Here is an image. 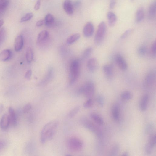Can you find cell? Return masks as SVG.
<instances>
[{
  "label": "cell",
  "instance_id": "7a4b0ae2",
  "mask_svg": "<svg viewBox=\"0 0 156 156\" xmlns=\"http://www.w3.org/2000/svg\"><path fill=\"white\" fill-rule=\"evenodd\" d=\"M80 73V63L78 60H75L71 64L69 74L70 85L73 84L78 78Z\"/></svg>",
  "mask_w": 156,
  "mask_h": 156
},
{
  "label": "cell",
  "instance_id": "d6986e66",
  "mask_svg": "<svg viewBox=\"0 0 156 156\" xmlns=\"http://www.w3.org/2000/svg\"><path fill=\"white\" fill-rule=\"evenodd\" d=\"M144 17V9L143 7H139L136 12V22L137 23L141 22L143 20Z\"/></svg>",
  "mask_w": 156,
  "mask_h": 156
},
{
  "label": "cell",
  "instance_id": "52a82bcc",
  "mask_svg": "<svg viewBox=\"0 0 156 156\" xmlns=\"http://www.w3.org/2000/svg\"><path fill=\"white\" fill-rule=\"evenodd\" d=\"M156 78L155 73L154 71L149 72L145 77L144 86L145 88L149 89L154 84Z\"/></svg>",
  "mask_w": 156,
  "mask_h": 156
},
{
  "label": "cell",
  "instance_id": "f1b7e54d",
  "mask_svg": "<svg viewBox=\"0 0 156 156\" xmlns=\"http://www.w3.org/2000/svg\"><path fill=\"white\" fill-rule=\"evenodd\" d=\"M120 149V147L118 144H115L113 145L110 150V155L116 156L118 154Z\"/></svg>",
  "mask_w": 156,
  "mask_h": 156
},
{
  "label": "cell",
  "instance_id": "8d00e7d4",
  "mask_svg": "<svg viewBox=\"0 0 156 156\" xmlns=\"http://www.w3.org/2000/svg\"><path fill=\"white\" fill-rule=\"evenodd\" d=\"M148 143L154 147L156 144V135L155 134H152L150 135Z\"/></svg>",
  "mask_w": 156,
  "mask_h": 156
},
{
  "label": "cell",
  "instance_id": "681fc988",
  "mask_svg": "<svg viewBox=\"0 0 156 156\" xmlns=\"http://www.w3.org/2000/svg\"><path fill=\"white\" fill-rule=\"evenodd\" d=\"M122 155L123 156H128V153L127 152H125L122 154Z\"/></svg>",
  "mask_w": 156,
  "mask_h": 156
},
{
  "label": "cell",
  "instance_id": "e0dca14e",
  "mask_svg": "<svg viewBox=\"0 0 156 156\" xmlns=\"http://www.w3.org/2000/svg\"><path fill=\"white\" fill-rule=\"evenodd\" d=\"M12 56V52L9 49H4L0 53V61L5 62L9 59Z\"/></svg>",
  "mask_w": 156,
  "mask_h": 156
},
{
  "label": "cell",
  "instance_id": "4dcf8cb0",
  "mask_svg": "<svg viewBox=\"0 0 156 156\" xmlns=\"http://www.w3.org/2000/svg\"><path fill=\"white\" fill-rule=\"evenodd\" d=\"M93 52V49L92 48H88L85 50L83 53L82 58L83 59H85L89 58L91 54Z\"/></svg>",
  "mask_w": 156,
  "mask_h": 156
},
{
  "label": "cell",
  "instance_id": "e575fe53",
  "mask_svg": "<svg viewBox=\"0 0 156 156\" xmlns=\"http://www.w3.org/2000/svg\"><path fill=\"white\" fill-rule=\"evenodd\" d=\"M33 16V13H28L21 19L20 22H27L32 19Z\"/></svg>",
  "mask_w": 156,
  "mask_h": 156
},
{
  "label": "cell",
  "instance_id": "4fadbf2b",
  "mask_svg": "<svg viewBox=\"0 0 156 156\" xmlns=\"http://www.w3.org/2000/svg\"><path fill=\"white\" fill-rule=\"evenodd\" d=\"M10 123L8 115L7 114H4L0 121V127L2 130H6L8 128Z\"/></svg>",
  "mask_w": 156,
  "mask_h": 156
},
{
  "label": "cell",
  "instance_id": "ac0fdd59",
  "mask_svg": "<svg viewBox=\"0 0 156 156\" xmlns=\"http://www.w3.org/2000/svg\"><path fill=\"white\" fill-rule=\"evenodd\" d=\"M149 100L148 95H144L141 98L139 104V107L140 110L142 112L146 110L148 105Z\"/></svg>",
  "mask_w": 156,
  "mask_h": 156
},
{
  "label": "cell",
  "instance_id": "8fae6325",
  "mask_svg": "<svg viewBox=\"0 0 156 156\" xmlns=\"http://www.w3.org/2000/svg\"><path fill=\"white\" fill-rule=\"evenodd\" d=\"M156 1L155 0L153 1L151 4L148 12V17L150 20H154L156 17Z\"/></svg>",
  "mask_w": 156,
  "mask_h": 156
},
{
  "label": "cell",
  "instance_id": "83f0119b",
  "mask_svg": "<svg viewBox=\"0 0 156 156\" xmlns=\"http://www.w3.org/2000/svg\"><path fill=\"white\" fill-rule=\"evenodd\" d=\"M132 97L131 93L128 91H123L122 93L121 96V99L123 100L126 101L131 100Z\"/></svg>",
  "mask_w": 156,
  "mask_h": 156
},
{
  "label": "cell",
  "instance_id": "ee69618b",
  "mask_svg": "<svg viewBox=\"0 0 156 156\" xmlns=\"http://www.w3.org/2000/svg\"><path fill=\"white\" fill-rule=\"evenodd\" d=\"M41 5V1L40 0H38L34 6V9L36 10H39Z\"/></svg>",
  "mask_w": 156,
  "mask_h": 156
},
{
  "label": "cell",
  "instance_id": "d4e9b609",
  "mask_svg": "<svg viewBox=\"0 0 156 156\" xmlns=\"http://www.w3.org/2000/svg\"><path fill=\"white\" fill-rule=\"evenodd\" d=\"M91 118L95 122L100 126H102L104 122L102 118L97 114L92 113L90 115Z\"/></svg>",
  "mask_w": 156,
  "mask_h": 156
},
{
  "label": "cell",
  "instance_id": "7402d4cb",
  "mask_svg": "<svg viewBox=\"0 0 156 156\" xmlns=\"http://www.w3.org/2000/svg\"><path fill=\"white\" fill-rule=\"evenodd\" d=\"M44 24L47 27L52 26L54 25L55 20L53 16L50 14H47L44 20Z\"/></svg>",
  "mask_w": 156,
  "mask_h": 156
},
{
  "label": "cell",
  "instance_id": "5b68a950",
  "mask_svg": "<svg viewBox=\"0 0 156 156\" xmlns=\"http://www.w3.org/2000/svg\"><path fill=\"white\" fill-rule=\"evenodd\" d=\"M107 32V26L105 22H102L99 24L95 37V43L97 45H100L104 39Z\"/></svg>",
  "mask_w": 156,
  "mask_h": 156
},
{
  "label": "cell",
  "instance_id": "30bf717a",
  "mask_svg": "<svg viewBox=\"0 0 156 156\" xmlns=\"http://www.w3.org/2000/svg\"><path fill=\"white\" fill-rule=\"evenodd\" d=\"M63 8L68 15H71L73 14L74 7L71 0H65L63 4Z\"/></svg>",
  "mask_w": 156,
  "mask_h": 156
},
{
  "label": "cell",
  "instance_id": "2e32d148",
  "mask_svg": "<svg viewBox=\"0 0 156 156\" xmlns=\"http://www.w3.org/2000/svg\"><path fill=\"white\" fill-rule=\"evenodd\" d=\"M9 117L10 120V123L14 127L17 124V120L16 114L14 109L12 107H9L8 110Z\"/></svg>",
  "mask_w": 156,
  "mask_h": 156
},
{
  "label": "cell",
  "instance_id": "f907efd6",
  "mask_svg": "<svg viewBox=\"0 0 156 156\" xmlns=\"http://www.w3.org/2000/svg\"><path fill=\"white\" fill-rule=\"evenodd\" d=\"M4 23V21L3 20H0V27L2 26Z\"/></svg>",
  "mask_w": 156,
  "mask_h": 156
},
{
  "label": "cell",
  "instance_id": "9c48e42d",
  "mask_svg": "<svg viewBox=\"0 0 156 156\" xmlns=\"http://www.w3.org/2000/svg\"><path fill=\"white\" fill-rule=\"evenodd\" d=\"M94 28L91 22L87 23L83 28V32L84 36L87 38L91 37L94 32Z\"/></svg>",
  "mask_w": 156,
  "mask_h": 156
},
{
  "label": "cell",
  "instance_id": "484cf974",
  "mask_svg": "<svg viewBox=\"0 0 156 156\" xmlns=\"http://www.w3.org/2000/svg\"><path fill=\"white\" fill-rule=\"evenodd\" d=\"M26 57L28 63H30L33 61V52L32 48L28 47L27 48L26 54Z\"/></svg>",
  "mask_w": 156,
  "mask_h": 156
},
{
  "label": "cell",
  "instance_id": "ffe728a7",
  "mask_svg": "<svg viewBox=\"0 0 156 156\" xmlns=\"http://www.w3.org/2000/svg\"><path fill=\"white\" fill-rule=\"evenodd\" d=\"M49 36V33L46 30H44L38 34L37 38V42L40 43L44 42L46 40Z\"/></svg>",
  "mask_w": 156,
  "mask_h": 156
},
{
  "label": "cell",
  "instance_id": "f35d334b",
  "mask_svg": "<svg viewBox=\"0 0 156 156\" xmlns=\"http://www.w3.org/2000/svg\"><path fill=\"white\" fill-rule=\"evenodd\" d=\"M97 101L99 105L101 107H103L104 104V99L101 95L98 96L97 98Z\"/></svg>",
  "mask_w": 156,
  "mask_h": 156
},
{
  "label": "cell",
  "instance_id": "4316f807",
  "mask_svg": "<svg viewBox=\"0 0 156 156\" xmlns=\"http://www.w3.org/2000/svg\"><path fill=\"white\" fill-rule=\"evenodd\" d=\"M80 36L79 34H75L69 37L67 41V43L68 44L74 43L80 38Z\"/></svg>",
  "mask_w": 156,
  "mask_h": 156
},
{
  "label": "cell",
  "instance_id": "ba28073f",
  "mask_svg": "<svg viewBox=\"0 0 156 156\" xmlns=\"http://www.w3.org/2000/svg\"><path fill=\"white\" fill-rule=\"evenodd\" d=\"M116 63L119 68L123 71L126 70L128 68V65L125 59L120 54L117 55L116 57Z\"/></svg>",
  "mask_w": 156,
  "mask_h": 156
},
{
  "label": "cell",
  "instance_id": "b9f144b4",
  "mask_svg": "<svg viewBox=\"0 0 156 156\" xmlns=\"http://www.w3.org/2000/svg\"><path fill=\"white\" fill-rule=\"evenodd\" d=\"M32 106L30 103H28L23 108V110L24 113H27L29 112L32 109Z\"/></svg>",
  "mask_w": 156,
  "mask_h": 156
},
{
  "label": "cell",
  "instance_id": "f546056e",
  "mask_svg": "<svg viewBox=\"0 0 156 156\" xmlns=\"http://www.w3.org/2000/svg\"><path fill=\"white\" fill-rule=\"evenodd\" d=\"M6 36V31L5 28H2L0 30V47L4 42Z\"/></svg>",
  "mask_w": 156,
  "mask_h": 156
},
{
  "label": "cell",
  "instance_id": "277c9868",
  "mask_svg": "<svg viewBox=\"0 0 156 156\" xmlns=\"http://www.w3.org/2000/svg\"><path fill=\"white\" fill-rule=\"evenodd\" d=\"M67 144L69 149L73 152L81 151L83 147V144L81 140L75 137L69 138L67 140Z\"/></svg>",
  "mask_w": 156,
  "mask_h": 156
},
{
  "label": "cell",
  "instance_id": "3957f363",
  "mask_svg": "<svg viewBox=\"0 0 156 156\" xmlns=\"http://www.w3.org/2000/svg\"><path fill=\"white\" fill-rule=\"evenodd\" d=\"M95 86L91 81H87L79 90V93L84 95L88 99H91L94 94Z\"/></svg>",
  "mask_w": 156,
  "mask_h": 156
},
{
  "label": "cell",
  "instance_id": "836d02e7",
  "mask_svg": "<svg viewBox=\"0 0 156 156\" xmlns=\"http://www.w3.org/2000/svg\"><path fill=\"white\" fill-rule=\"evenodd\" d=\"M147 52V48L146 46L142 45L140 46L138 49V54L141 56H144L146 54Z\"/></svg>",
  "mask_w": 156,
  "mask_h": 156
},
{
  "label": "cell",
  "instance_id": "cb8c5ba5",
  "mask_svg": "<svg viewBox=\"0 0 156 156\" xmlns=\"http://www.w3.org/2000/svg\"><path fill=\"white\" fill-rule=\"evenodd\" d=\"M112 114L113 118L114 120L118 121L120 119V109L117 105H114L112 109Z\"/></svg>",
  "mask_w": 156,
  "mask_h": 156
},
{
  "label": "cell",
  "instance_id": "c3c4849f",
  "mask_svg": "<svg viewBox=\"0 0 156 156\" xmlns=\"http://www.w3.org/2000/svg\"><path fill=\"white\" fill-rule=\"evenodd\" d=\"M81 4V2L80 1H76L73 4L74 7H78Z\"/></svg>",
  "mask_w": 156,
  "mask_h": 156
},
{
  "label": "cell",
  "instance_id": "7dc6e473",
  "mask_svg": "<svg viewBox=\"0 0 156 156\" xmlns=\"http://www.w3.org/2000/svg\"><path fill=\"white\" fill-rule=\"evenodd\" d=\"M5 146V144L4 142H0V150H2Z\"/></svg>",
  "mask_w": 156,
  "mask_h": 156
},
{
  "label": "cell",
  "instance_id": "74e56055",
  "mask_svg": "<svg viewBox=\"0 0 156 156\" xmlns=\"http://www.w3.org/2000/svg\"><path fill=\"white\" fill-rule=\"evenodd\" d=\"M154 147L149 143L146 144L145 147V151L146 152L149 154L152 153Z\"/></svg>",
  "mask_w": 156,
  "mask_h": 156
},
{
  "label": "cell",
  "instance_id": "d590c367",
  "mask_svg": "<svg viewBox=\"0 0 156 156\" xmlns=\"http://www.w3.org/2000/svg\"><path fill=\"white\" fill-rule=\"evenodd\" d=\"M93 104V100L91 99H88L83 104V107L86 109L90 108L92 107Z\"/></svg>",
  "mask_w": 156,
  "mask_h": 156
},
{
  "label": "cell",
  "instance_id": "6da1fadb",
  "mask_svg": "<svg viewBox=\"0 0 156 156\" xmlns=\"http://www.w3.org/2000/svg\"><path fill=\"white\" fill-rule=\"evenodd\" d=\"M59 126L57 120H53L46 123L41 130L40 134V141L44 144L47 141L52 139Z\"/></svg>",
  "mask_w": 156,
  "mask_h": 156
},
{
  "label": "cell",
  "instance_id": "7c38bea8",
  "mask_svg": "<svg viewBox=\"0 0 156 156\" xmlns=\"http://www.w3.org/2000/svg\"><path fill=\"white\" fill-rule=\"evenodd\" d=\"M24 39L22 36L20 35L16 38L15 42L14 48L16 52H18L21 50L23 46Z\"/></svg>",
  "mask_w": 156,
  "mask_h": 156
},
{
  "label": "cell",
  "instance_id": "ab89813d",
  "mask_svg": "<svg viewBox=\"0 0 156 156\" xmlns=\"http://www.w3.org/2000/svg\"><path fill=\"white\" fill-rule=\"evenodd\" d=\"M151 53L153 57H155L156 55V41H155L153 43L151 46Z\"/></svg>",
  "mask_w": 156,
  "mask_h": 156
},
{
  "label": "cell",
  "instance_id": "9a60e30c",
  "mask_svg": "<svg viewBox=\"0 0 156 156\" xmlns=\"http://www.w3.org/2000/svg\"><path fill=\"white\" fill-rule=\"evenodd\" d=\"M107 18L110 26L112 27L115 25L117 18L115 13L111 12H108L107 14Z\"/></svg>",
  "mask_w": 156,
  "mask_h": 156
},
{
  "label": "cell",
  "instance_id": "d6a6232c",
  "mask_svg": "<svg viewBox=\"0 0 156 156\" xmlns=\"http://www.w3.org/2000/svg\"><path fill=\"white\" fill-rule=\"evenodd\" d=\"M80 109V107L77 106L69 112L68 116L70 118H73L78 113Z\"/></svg>",
  "mask_w": 156,
  "mask_h": 156
},
{
  "label": "cell",
  "instance_id": "60d3db41",
  "mask_svg": "<svg viewBox=\"0 0 156 156\" xmlns=\"http://www.w3.org/2000/svg\"><path fill=\"white\" fill-rule=\"evenodd\" d=\"M132 30L131 29H128L125 31L122 35L121 38L124 39L127 37L131 33Z\"/></svg>",
  "mask_w": 156,
  "mask_h": 156
},
{
  "label": "cell",
  "instance_id": "44dd1931",
  "mask_svg": "<svg viewBox=\"0 0 156 156\" xmlns=\"http://www.w3.org/2000/svg\"><path fill=\"white\" fill-rule=\"evenodd\" d=\"M102 69L104 73L108 78H111L113 74V68L110 65H106L103 67Z\"/></svg>",
  "mask_w": 156,
  "mask_h": 156
},
{
  "label": "cell",
  "instance_id": "1f68e13d",
  "mask_svg": "<svg viewBox=\"0 0 156 156\" xmlns=\"http://www.w3.org/2000/svg\"><path fill=\"white\" fill-rule=\"evenodd\" d=\"M154 129V126L152 123H149L145 128V132L147 134L151 135L152 134Z\"/></svg>",
  "mask_w": 156,
  "mask_h": 156
},
{
  "label": "cell",
  "instance_id": "bcb514c9",
  "mask_svg": "<svg viewBox=\"0 0 156 156\" xmlns=\"http://www.w3.org/2000/svg\"><path fill=\"white\" fill-rule=\"evenodd\" d=\"M44 24V20H41L37 22L36 25L37 26L39 27L42 26Z\"/></svg>",
  "mask_w": 156,
  "mask_h": 156
},
{
  "label": "cell",
  "instance_id": "7bdbcfd3",
  "mask_svg": "<svg viewBox=\"0 0 156 156\" xmlns=\"http://www.w3.org/2000/svg\"><path fill=\"white\" fill-rule=\"evenodd\" d=\"M32 71L31 70H29L25 74V78L28 80L30 79L31 76H32Z\"/></svg>",
  "mask_w": 156,
  "mask_h": 156
},
{
  "label": "cell",
  "instance_id": "603a6c76",
  "mask_svg": "<svg viewBox=\"0 0 156 156\" xmlns=\"http://www.w3.org/2000/svg\"><path fill=\"white\" fill-rule=\"evenodd\" d=\"M9 2V0H0V17L5 12Z\"/></svg>",
  "mask_w": 156,
  "mask_h": 156
},
{
  "label": "cell",
  "instance_id": "5bb4252c",
  "mask_svg": "<svg viewBox=\"0 0 156 156\" xmlns=\"http://www.w3.org/2000/svg\"><path fill=\"white\" fill-rule=\"evenodd\" d=\"M98 67V62L96 59L92 58L89 59L87 62V67L89 70L91 72L95 71Z\"/></svg>",
  "mask_w": 156,
  "mask_h": 156
},
{
  "label": "cell",
  "instance_id": "f6af8a7d",
  "mask_svg": "<svg viewBox=\"0 0 156 156\" xmlns=\"http://www.w3.org/2000/svg\"><path fill=\"white\" fill-rule=\"evenodd\" d=\"M116 4V2L115 1H114V0H112L110 4V8L111 9H113L115 7Z\"/></svg>",
  "mask_w": 156,
  "mask_h": 156
},
{
  "label": "cell",
  "instance_id": "8992f818",
  "mask_svg": "<svg viewBox=\"0 0 156 156\" xmlns=\"http://www.w3.org/2000/svg\"><path fill=\"white\" fill-rule=\"evenodd\" d=\"M82 125L91 132L96 134L97 136H102V133L99 129L92 122L85 118H83L81 120Z\"/></svg>",
  "mask_w": 156,
  "mask_h": 156
}]
</instances>
